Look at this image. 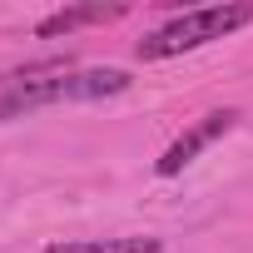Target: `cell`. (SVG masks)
Here are the masks:
<instances>
[{
  "mask_svg": "<svg viewBox=\"0 0 253 253\" xmlns=\"http://www.w3.org/2000/svg\"><path fill=\"white\" fill-rule=\"evenodd\" d=\"M129 89V75L104 65V70H50V75H25L0 89V124L50 109V104H84V99H109Z\"/></svg>",
  "mask_w": 253,
  "mask_h": 253,
  "instance_id": "obj_1",
  "label": "cell"
},
{
  "mask_svg": "<svg viewBox=\"0 0 253 253\" xmlns=\"http://www.w3.org/2000/svg\"><path fill=\"white\" fill-rule=\"evenodd\" d=\"M243 25H253V5H204V10H184V15H174L169 25H159L154 35H144L139 40V60H174V55H184V50H199V45H209V40H223V35H233V30H243Z\"/></svg>",
  "mask_w": 253,
  "mask_h": 253,
  "instance_id": "obj_2",
  "label": "cell"
},
{
  "mask_svg": "<svg viewBox=\"0 0 253 253\" xmlns=\"http://www.w3.org/2000/svg\"><path fill=\"white\" fill-rule=\"evenodd\" d=\"M233 124H238V109H209L204 119H194L189 129H184V134H179V139H174V144L159 154L154 174H159V179H174V174H184V169H189V164H194V159H199L209 144H218V139L233 129Z\"/></svg>",
  "mask_w": 253,
  "mask_h": 253,
  "instance_id": "obj_3",
  "label": "cell"
},
{
  "mask_svg": "<svg viewBox=\"0 0 253 253\" xmlns=\"http://www.w3.org/2000/svg\"><path fill=\"white\" fill-rule=\"evenodd\" d=\"M114 15H124V5H75V10H60V15L40 20L35 35L50 40V35H70V30H80V25H99V20H114Z\"/></svg>",
  "mask_w": 253,
  "mask_h": 253,
  "instance_id": "obj_4",
  "label": "cell"
},
{
  "mask_svg": "<svg viewBox=\"0 0 253 253\" xmlns=\"http://www.w3.org/2000/svg\"><path fill=\"white\" fill-rule=\"evenodd\" d=\"M159 238H89V243H55L45 253H159Z\"/></svg>",
  "mask_w": 253,
  "mask_h": 253,
  "instance_id": "obj_5",
  "label": "cell"
}]
</instances>
